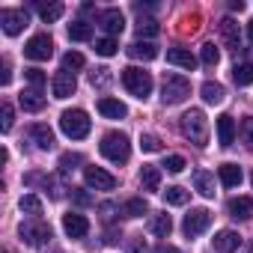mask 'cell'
<instances>
[{"label": "cell", "instance_id": "cell-44", "mask_svg": "<svg viewBox=\"0 0 253 253\" xmlns=\"http://www.w3.org/2000/svg\"><path fill=\"white\" fill-rule=\"evenodd\" d=\"M12 116H15V113H12V107H9V104H3V122H0V128H3V131H9V128H12Z\"/></svg>", "mask_w": 253, "mask_h": 253}, {"label": "cell", "instance_id": "cell-48", "mask_svg": "<svg viewBox=\"0 0 253 253\" xmlns=\"http://www.w3.org/2000/svg\"><path fill=\"white\" fill-rule=\"evenodd\" d=\"M152 253H182V250H179V247H173V244H158Z\"/></svg>", "mask_w": 253, "mask_h": 253}, {"label": "cell", "instance_id": "cell-10", "mask_svg": "<svg viewBox=\"0 0 253 253\" xmlns=\"http://www.w3.org/2000/svg\"><path fill=\"white\" fill-rule=\"evenodd\" d=\"M0 24H3L6 36H18L27 27V12L24 9H3L0 12Z\"/></svg>", "mask_w": 253, "mask_h": 253}, {"label": "cell", "instance_id": "cell-17", "mask_svg": "<svg viewBox=\"0 0 253 253\" xmlns=\"http://www.w3.org/2000/svg\"><path fill=\"white\" fill-rule=\"evenodd\" d=\"M98 113L107 116V119H122V116H128V107H125L119 98L104 95V98H98Z\"/></svg>", "mask_w": 253, "mask_h": 253}, {"label": "cell", "instance_id": "cell-41", "mask_svg": "<svg viewBox=\"0 0 253 253\" xmlns=\"http://www.w3.org/2000/svg\"><path fill=\"white\" fill-rule=\"evenodd\" d=\"M164 167H167V173H182L188 164H185V158H182V155H167Z\"/></svg>", "mask_w": 253, "mask_h": 253}, {"label": "cell", "instance_id": "cell-35", "mask_svg": "<svg viewBox=\"0 0 253 253\" xmlns=\"http://www.w3.org/2000/svg\"><path fill=\"white\" fill-rule=\"evenodd\" d=\"M158 30H161V27H158L155 18H140V21H137V36H140V39H143V36H146V39L158 36Z\"/></svg>", "mask_w": 253, "mask_h": 253}, {"label": "cell", "instance_id": "cell-40", "mask_svg": "<svg viewBox=\"0 0 253 253\" xmlns=\"http://www.w3.org/2000/svg\"><path fill=\"white\" fill-rule=\"evenodd\" d=\"M95 54L98 57H113L116 54V42L113 39H98L95 42Z\"/></svg>", "mask_w": 253, "mask_h": 253}, {"label": "cell", "instance_id": "cell-33", "mask_svg": "<svg viewBox=\"0 0 253 253\" xmlns=\"http://www.w3.org/2000/svg\"><path fill=\"white\" fill-rule=\"evenodd\" d=\"M200 60H203V66H209V69H214V66L220 63V51L214 48V42H206V45H203Z\"/></svg>", "mask_w": 253, "mask_h": 253}, {"label": "cell", "instance_id": "cell-28", "mask_svg": "<svg viewBox=\"0 0 253 253\" xmlns=\"http://www.w3.org/2000/svg\"><path fill=\"white\" fill-rule=\"evenodd\" d=\"M69 39H72V42H89V39H92V24H86V21L69 24Z\"/></svg>", "mask_w": 253, "mask_h": 253}, {"label": "cell", "instance_id": "cell-29", "mask_svg": "<svg viewBox=\"0 0 253 253\" xmlns=\"http://www.w3.org/2000/svg\"><path fill=\"white\" fill-rule=\"evenodd\" d=\"M232 81H235V86H250L253 84V63H238L232 69Z\"/></svg>", "mask_w": 253, "mask_h": 253}, {"label": "cell", "instance_id": "cell-31", "mask_svg": "<svg viewBox=\"0 0 253 253\" xmlns=\"http://www.w3.org/2000/svg\"><path fill=\"white\" fill-rule=\"evenodd\" d=\"M149 211V203L143 200V197H134V200H128L122 206V214L125 217H140V214H146Z\"/></svg>", "mask_w": 253, "mask_h": 253}, {"label": "cell", "instance_id": "cell-3", "mask_svg": "<svg viewBox=\"0 0 253 253\" xmlns=\"http://www.w3.org/2000/svg\"><path fill=\"white\" fill-rule=\"evenodd\" d=\"M60 128H63L66 137H72V140H84V137L89 134V128H92V122H89L86 110L72 107V110H63V116H60Z\"/></svg>", "mask_w": 253, "mask_h": 253}, {"label": "cell", "instance_id": "cell-14", "mask_svg": "<svg viewBox=\"0 0 253 253\" xmlns=\"http://www.w3.org/2000/svg\"><path fill=\"white\" fill-rule=\"evenodd\" d=\"M211 244H214V253H235L238 244H241V235L232 232V229H220Z\"/></svg>", "mask_w": 253, "mask_h": 253}, {"label": "cell", "instance_id": "cell-43", "mask_svg": "<svg viewBox=\"0 0 253 253\" xmlns=\"http://www.w3.org/2000/svg\"><path fill=\"white\" fill-rule=\"evenodd\" d=\"M72 200H75L78 206H89V203H92V197H89L86 191H81V188H72Z\"/></svg>", "mask_w": 253, "mask_h": 253}, {"label": "cell", "instance_id": "cell-2", "mask_svg": "<svg viewBox=\"0 0 253 253\" xmlns=\"http://www.w3.org/2000/svg\"><path fill=\"white\" fill-rule=\"evenodd\" d=\"M182 134L194 143V146H206L209 143V119L203 110L191 107L185 116H182Z\"/></svg>", "mask_w": 253, "mask_h": 253}, {"label": "cell", "instance_id": "cell-37", "mask_svg": "<svg viewBox=\"0 0 253 253\" xmlns=\"http://www.w3.org/2000/svg\"><path fill=\"white\" fill-rule=\"evenodd\" d=\"M78 164H84V155H81V152H63V155H60V170H63V173L75 170Z\"/></svg>", "mask_w": 253, "mask_h": 253}, {"label": "cell", "instance_id": "cell-9", "mask_svg": "<svg viewBox=\"0 0 253 253\" xmlns=\"http://www.w3.org/2000/svg\"><path fill=\"white\" fill-rule=\"evenodd\" d=\"M209 223H211V211H209V209H191V211L185 214L182 229H185V235H188V238H194V235L206 232V229H209Z\"/></svg>", "mask_w": 253, "mask_h": 253}, {"label": "cell", "instance_id": "cell-15", "mask_svg": "<svg viewBox=\"0 0 253 253\" xmlns=\"http://www.w3.org/2000/svg\"><path fill=\"white\" fill-rule=\"evenodd\" d=\"M217 143L220 146H232L235 143V119L229 113L217 116Z\"/></svg>", "mask_w": 253, "mask_h": 253}, {"label": "cell", "instance_id": "cell-26", "mask_svg": "<svg viewBox=\"0 0 253 253\" xmlns=\"http://www.w3.org/2000/svg\"><path fill=\"white\" fill-rule=\"evenodd\" d=\"M194 185H197V191L203 197H214V176L209 170H197L194 173Z\"/></svg>", "mask_w": 253, "mask_h": 253}, {"label": "cell", "instance_id": "cell-23", "mask_svg": "<svg viewBox=\"0 0 253 253\" xmlns=\"http://www.w3.org/2000/svg\"><path fill=\"white\" fill-rule=\"evenodd\" d=\"M200 92H203V101H206V104H220V101L226 98V89H223L217 81H206Z\"/></svg>", "mask_w": 253, "mask_h": 253}, {"label": "cell", "instance_id": "cell-6", "mask_svg": "<svg viewBox=\"0 0 253 253\" xmlns=\"http://www.w3.org/2000/svg\"><path fill=\"white\" fill-rule=\"evenodd\" d=\"M18 235H21V241H27L30 247H42V244L51 241V226H48L45 220H27V223L18 226Z\"/></svg>", "mask_w": 253, "mask_h": 253}, {"label": "cell", "instance_id": "cell-5", "mask_svg": "<svg viewBox=\"0 0 253 253\" xmlns=\"http://www.w3.org/2000/svg\"><path fill=\"white\" fill-rule=\"evenodd\" d=\"M188 95H191V84L182 75H164V84H161L164 104H182Z\"/></svg>", "mask_w": 253, "mask_h": 253}, {"label": "cell", "instance_id": "cell-32", "mask_svg": "<svg viewBox=\"0 0 253 253\" xmlns=\"http://www.w3.org/2000/svg\"><path fill=\"white\" fill-rule=\"evenodd\" d=\"M188 197H191V194H188L185 188H179V185H173V188L164 191V203H167V206H185Z\"/></svg>", "mask_w": 253, "mask_h": 253}, {"label": "cell", "instance_id": "cell-4", "mask_svg": "<svg viewBox=\"0 0 253 253\" xmlns=\"http://www.w3.org/2000/svg\"><path fill=\"white\" fill-rule=\"evenodd\" d=\"M122 84H125V89H128L134 98H149V92H152V75L149 72H143V69H137V66H128V69H122Z\"/></svg>", "mask_w": 253, "mask_h": 253}, {"label": "cell", "instance_id": "cell-46", "mask_svg": "<svg viewBox=\"0 0 253 253\" xmlns=\"http://www.w3.org/2000/svg\"><path fill=\"white\" fill-rule=\"evenodd\" d=\"M128 253H146V244H143V238H134V241H131V247H128Z\"/></svg>", "mask_w": 253, "mask_h": 253}, {"label": "cell", "instance_id": "cell-19", "mask_svg": "<svg viewBox=\"0 0 253 253\" xmlns=\"http://www.w3.org/2000/svg\"><path fill=\"white\" fill-rule=\"evenodd\" d=\"M226 211H229V217H235V220H247V217L253 214V200H250V197H232V200L226 203Z\"/></svg>", "mask_w": 253, "mask_h": 253}, {"label": "cell", "instance_id": "cell-27", "mask_svg": "<svg viewBox=\"0 0 253 253\" xmlns=\"http://www.w3.org/2000/svg\"><path fill=\"white\" fill-rule=\"evenodd\" d=\"M30 137L36 140L39 149H51V146H54V131L48 128V125H33V128H30Z\"/></svg>", "mask_w": 253, "mask_h": 253}, {"label": "cell", "instance_id": "cell-11", "mask_svg": "<svg viewBox=\"0 0 253 253\" xmlns=\"http://www.w3.org/2000/svg\"><path fill=\"white\" fill-rule=\"evenodd\" d=\"M98 24L107 33V39H113V36H119L125 30V15L119 9H104V12H98Z\"/></svg>", "mask_w": 253, "mask_h": 253}, {"label": "cell", "instance_id": "cell-13", "mask_svg": "<svg viewBox=\"0 0 253 253\" xmlns=\"http://www.w3.org/2000/svg\"><path fill=\"white\" fill-rule=\"evenodd\" d=\"M51 89H54V98H69V95H75L78 81H75V75H72V72H57V75H54Z\"/></svg>", "mask_w": 253, "mask_h": 253}, {"label": "cell", "instance_id": "cell-1", "mask_svg": "<svg viewBox=\"0 0 253 253\" xmlns=\"http://www.w3.org/2000/svg\"><path fill=\"white\" fill-rule=\"evenodd\" d=\"M98 152L107 161H113V164H125L131 158V143H128V137H125L122 131H107L101 137V143H98Z\"/></svg>", "mask_w": 253, "mask_h": 253}, {"label": "cell", "instance_id": "cell-49", "mask_svg": "<svg viewBox=\"0 0 253 253\" xmlns=\"http://www.w3.org/2000/svg\"><path fill=\"white\" fill-rule=\"evenodd\" d=\"M229 9H232V12H241V9H244V0H232Z\"/></svg>", "mask_w": 253, "mask_h": 253}, {"label": "cell", "instance_id": "cell-25", "mask_svg": "<svg viewBox=\"0 0 253 253\" xmlns=\"http://www.w3.org/2000/svg\"><path fill=\"white\" fill-rule=\"evenodd\" d=\"M18 209H21L24 214H30L33 220H39V217H42V200H39L36 194H24V197L18 200Z\"/></svg>", "mask_w": 253, "mask_h": 253}, {"label": "cell", "instance_id": "cell-24", "mask_svg": "<svg viewBox=\"0 0 253 253\" xmlns=\"http://www.w3.org/2000/svg\"><path fill=\"white\" fill-rule=\"evenodd\" d=\"M18 104H21L24 110L36 113V110H42V107H45V98H42V92H36V89H24V92L18 95Z\"/></svg>", "mask_w": 253, "mask_h": 253}, {"label": "cell", "instance_id": "cell-22", "mask_svg": "<svg viewBox=\"0 0 253 253\" xmlns=\"http://www.w3.org/2000/svg\"><path fill=\"white\" fill-rule=\"evenodd\" d=\"M140 185L143 191H161V170L155 164H143L140 170Z\"/></svg>", "mask_w": 253, "mask_h": 253}, {"label": "cell", "instance_id": "cell-34", "mask_svg": "<svg viewBox=\"0 0 253 253\" xmlns=\"http://www.w3.org/2000/svg\"><path fill=\"white\" fill-rule=\"evenodd\" d=\"M152 232L161 235V238H167V235L173 232V220H170V214H155V217H152Z\"/></svg>", "mask_w": 253, "mask_h": 253}, {"label": "cell", "instance_id": "cell-21", "mask_svg": "<svg viewBox=\"0 0 253 253\" xmlns=\"http://www.w3.org/2000/svg\"><path fill=\"white\" fill-rule=\"evenodd\" d=\"M217 179L223 188H238L241 185V167L238 164H220L217 167Z\"/></svg>", "mask_w": 253, "mask_h": 253}, {"label": "cell", "instance_id": "cell-38", "mask_svg": "<svg viewBox=\"0 0 253 253\" xmlns=\"http://www.w3.org/2000/svg\"><path fill=\"white\" fill-rule=\"evenodd\" d=\"M140 149H143V152H161L164 143H161L158 134H140Z\"/></svg>", "mask_w": 253, "mask_h": 253}, {"label": "cell", "instance_id": "cell-30", "mask_svg": "<svg viewBox=\"0 0 253 253\" xmlns=\"http://www.w3.org/2000/svg\"><path fill=\"white\" fill-rule=\"evenodd\" d=\"M63 12H66V6H63V3H42V6H39V15H42V21H45V24L60 21V18H63Z\"/></svg>", "mask_w": 253, "mask_h": 253}, {"label": "cell", "instance_id": "cell-7", "mask_svg": "<svg viewBox=\"0 0 253 253\" xmlns=\"http://www.w3.org/2000/svg\"><path fill=\"white\" fill-rule=\"evenodd\" d=\"M54 54V39L48 36V33H36L27 45H24V57H30V60H36V63H42V60H48Z\"/></svg>", "mask_w": 253, "mask_h": 253}, {"label": "cell", "instance_id": "cell-8", "mask_svg": "<svg viewBox=\"0 0 253 253\" xmlns=\"http://www.w3.org/2000/svg\"><path fill=\"white\" fill-rule=\"evenodd\" d=\"M84 182H86V188H95V191H113L116 188V176L107 173L104 167H84Z\"/></svg>", "mask_w": 253, "mask_h": 253}, {"label": "cell", "instance_id": "cell-18", "mask_svg": "<svg viewBox=\"0 0 253 253\" xmlns=\"http://www.w3.org/2000/svg\"><path fill=\"white\" fill-rule=\"evenodd\" d=\"M220 36H223V42H226V48H232V51H238L241 48V33H238V24H235V18H220Z\"/></svg>", "mask_w": 253, "mask_h": 253}, {"label": "cell", "instance_id": "cell-51", "mask_svg": "<svg viewBox=\"0 0 253 253\" xmlns=\"http://www.w3.org/2000/svg\"><path fill=\"white\" fill-rule=\"evenodd\" d=\"M247 253H253V247H250V250H247Z\"/></svg>", "mask_w": 253, "mask_h": 253}, {"label": "cell", "instance_id": "cell-42", "mask_svg": "<svg viewBox=\"0 0 253 253\" xmlns=\"http://www.w3.org/2000/svg\"><path fill=\"white\" fill-rule=\"evenodd\" d=\"M241 131H244V143H247V149L253 152V116H247V119H244Z\"/></svg>", "mask_w": 253, "mask_h": 253}, {"label": "cell", "instance_id": "cell-36", "mask_svg": "<svg viewBox=\"0 0 253 253\" xmlns=\"http://www.w3.org/2000/svg\"><path fill=\"white\" fill-rule=\"evenodd\" d=\"M24 78H27V84H30L36 92H42V86H45V81H48L42 69H24Z\"/></svg>", "mask_w": 253, "mask_h": 253}, {"label": "cell", "instance_id": "cell-20", "mask_svg": "<svg viewBox=\"0 0 253 253\" xmlns=\"http://www.w3.org/2000/svg\"><path fill=\"white\" fill-rule=\"evenodd\" d=\"M167 63H173V66H179V69H188V72L197 69V57H194L191 51H185V48H170V51H167Z\"/></svg>", "mask_w": 253, "mask_h": 253}, {"label": "cell", "instance_id": "cell-47", "mask_svg": "<svg viewBox=\"0 0 253 253\" xmlns=\"http://www.w3.org/2000/svg\"><path fill=\"white\" fill-rule=\"evenodd\" d=\"M9 81H12V72H9V60H3V75H0V84L6 86Z\"/></svg>", "mask_w": 253, "mask_h": 253}, {"label": "cell", "instance_id": "cell-52", "mask_svg": "<svg viewBox=\"0 0 253 253\" xmlns=\"http://www.w3.org/2000/svg\"><path fill=\"white\" fill-rule=\"evenodd\" d=\"M250 182H253V176H250Z\"/></svg>", "mask_w": 253, "mask_h": 253}, {"label": "cell", "instance_id": "cell-45", "mask_svg": "<svg viewBox=\"0 0 253 253\" xmlns=\"http://www.w3.org/2000/svg\"><path fill=\"white\" fill-rule=\"evenodd\" d=\"M89 81H92V86H95V84H98V86L107 84V69H95V72L89 75Z\"/></svg>", "mask_w": 253, "mask_h": 253}, {"label": "cell", "instance_id": "cell-16", "mask_svg": "<svg viewBox=\"0 0 253 253\" xmlns=\"http://www.w3.org/2000/svg\"><path fill=\"white\" fill-rule=\"evenodd\" d=\"M128 57H131V60H143V63H149V60L158 57V45H155V42H146V39H137V42L128 45Z\"/></svg>", "mask_w": 253, "mask_h": 253}, {"label": "cell", "instance_id": "cell-50", "mask_svg": "<svg viewBox=\"0 0 253 253\" xmlns=\"http://www.w3.org/2000/svg\"><path fill=\"white\" fill-rule=\"evenodd\" d=\"M247 39L253 42V21H247Z\"/></svg>", "mask_w": 253, "mask_h": 253}, {"label": "cell", "instance_id": "cell-12", "mask_svg": "<svg viewBox=\"0 0 253 253\" xmlns=\"http://www.w3.org/2000/svg\"><path fill=\"white\" fill-rule=\"evenodd\" d=\"M63 229H66L69 238H86L89 220L84 214H78V211H69V214H63Z\"/></svg>", "mask_w": 253, "mask_h": 253}, {"label": "cell", "instance_id": "cell-39", "mask_svg": "<svg viewBox=\"0 0 253 253\" xmlns=\"http://www.w3.org/2000/svg\"><path fill=\"white\" fill-rule=\"evenodd\" d=\"M84 54H78V51H69L66 57H63V72H72V69H84Z\"/></svg>", "mask_w": 253, "mask_h": 253}]
</instances>
